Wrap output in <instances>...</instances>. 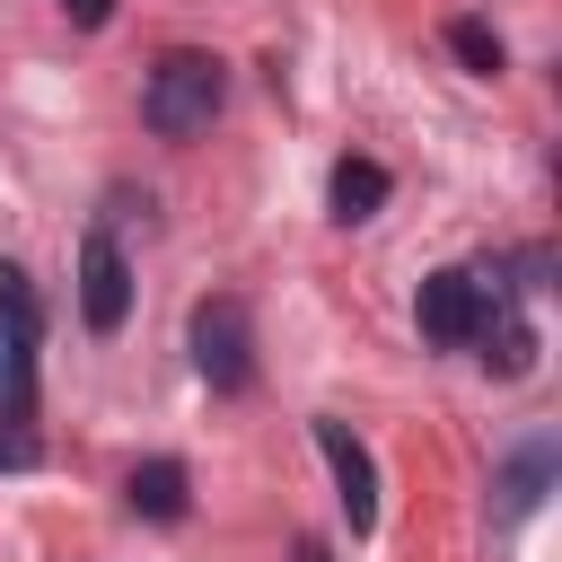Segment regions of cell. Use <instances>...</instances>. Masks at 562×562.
<instances>
[{
  "mask_svg": "<svg viewBox=\"0 0 562 562\" xmlns=\"http://www.w3.org/2000/svg\"><path fill=\"white\" fill-rule=\"evenodd\" d=\"M228 105V61L220 53H158V70L140 79V123L158 132V140H193V132H211V114Z\"/></svg>",
  "mask_w": 562,
  "mask_h": 562,
  "instance_id": "1",
  "label": "cell"
},
{
  "mask_svg": "<svg viewBox=\"0 0 562 562\" xmlns=\"http://www.w3.org/2000/svg\"><path fill=\"white\" fill-rule=\"evenodd\" d=\"M184 342H193V369H202V386L211 395H246L255 386V325H246V299H202L193 307V325H184Z\"/></svg>",
  "mask_w": 562,
  "mask_h": 562,
  "instance_id": "2",
  "label": "cell"
},
{
  "mask_svg": "<svg viewBox=\"0 0 562 562\" xmlns=\"http://www.w3.org/2000/svg\"><path fill=\"white\" fill-rule=\"evenodd\" d=\"M413 316H422V342H439V351H474V334H483V316H492V281L448 263V272L422 281Z\"/></svg>",
  "mask_w": 562,
  "mask_h": 562,
  "instance_id": "3",
  "label": "cell"
},
{
  "mask_svg": "<svg viewBox=\"0 0 562 562\" xmlns=\"http://www.w3.org/2000/svg\"><path fill=\"white\" fill-rule=\"evenodd\" d=\"M79 316H88V334H123V316H132V263L105 228L79 237Z\"/></svg>",
  "mask_w": 562,
  "mask_h": 562,
  "instance_id": "4",
  "label": "cell"
},
{
  "mask_svg": "<svg viewBox=\"0 0 562 562\" xmlns=\"http://www.w3.org/2000/svg\"><path fill=\"white\" fill-rule=\"evenodd\" d=\"M316 448H325V465H334V492H342V518H351V536H369L378 527V465H369V448L325 413L316 422Z\"/></svg>",
  "mask_w": 562,
  "mask_h": 562,
  "instance_id": "5",
  "label": "cell"
},
{
  "mask_svg": "<svg viewBox=\"0 0 562 562\" xmlns=\"http://www.w3.org/2000/svg\"><path fill=\"white\" fill-rule=\"evenodd\" d=\"M544 483H553V439H527V448L501 465V483H492V492H501V518L518 527V518L544 501Z\"/></svg>",
  "mask_w": 562,
  "mask_h": 562,
  "instance_id": "6",
  "label": "cell"
},
{
  "mask_svg": "<svg viewBox=\"0 0 562 562\" xmlns=\"http://www.w3.org/2000/svg\"><path fill=\"white\" fill-rule=\"evenodd\" d=\"M123 492H132V509H140V518H158V527H176V518L193 509V492H184V465H176V457L132 465V483H123Z\"/></svg>",
  "mask_w": 562,
  "mask_h": 562,
  "instance_id": "7",
  "label": "cell"
},
{
  "mask_svg": "<svg viewBox=\"0 0 562 562\" xmlns=\"http://www.w3.org/2000/svg\"><path fill=\"white\" fill-rule=\"evenodd\" d=\"M474 342H492V351H483V360H492V378H527V369H536V325H527V316H509L501 299H492V316H483V334H474Z\"/></svg>",
  "mask_w": 562,
  "mask_h": 562,
  "instance_id": "8",
  "label": "cell"
},
{
  "mask_svg": "<svg viewBox=\"0 0 562 562\" xmlns=\"http://www.w3.org/2000/svg\"><path fill=\"white\" fill-rule=\"evenodd\" d=\"M325 202H334V220H369V211L386 202V167H378V158H334Z\"/></svg>",
  "mask_w": 562,
  "mask_h": 562,
  "instance_id": "9",
  "label": "cell"
},
{
  "mask_svg": "<svg viewBox=\"0 0 562 562\" xmlns=\"http://www.w3.org/2000/svg\"><path fill=\"white\" fill-rule=\"evenodd\" d=\"M448 53H457L474 79H501V61H509L501 35H492V18H448Z\"/></svg>",
  "mask_w": 562,
  "mask_h": 562,
  "instance_id": "10",
  "label": "cell"
},
{
  "mask_svg": "<svg viewBox=\"0 0 562 562\" xmlns=\"http://www.w3.org/2000/svg\"><path fill=\"white\" fill-rule=\"evenodd\" d=\"M61 18H70V26H88V35H97V26H105V18H114V0H61Z\"/></svg>",
  "mask_w": 562,
  "mask_h": 562,
  "instance_id": "11",
  "label": "cell"
},
{
  "mask_svg": "<svg viewBox=\"0 0 562 562\" xmlns=\"http://www.w3.org/2000/svg\"><path fill=\"white\" fill-rule=\"evenodd\" d=\"M0 465H35V439L26 430H0Z\"/></svg>",
  "mask_w": 562,
  "mask_h": 562,
  "instance_id": "12",
  "label": "cell"
},
{
  "mask_svg": "<svg viewBox=\"0 0 562 562\" xmlns=\"http://www.w3.org/2000/svg\"><path fill=\"white\" fill-rule=\"evenodd\" d=\"M290 562H334V544H325V536H299V544H290Z\"/></svg>",
  "mask_w": 562,
  "mask_h": 562,
  "instance_id": "13",
  "label": "cell"
}]
</instances>
